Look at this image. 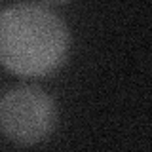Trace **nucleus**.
<instances>
[{"mask_svg": "<svg viewBox=\"0 0 152 152\" xmlns=\"http://www.w3.org/2000/svg\"><path fill=\"white\" fill-rule=\"evenodd\" d=\"M69 28L44 4H15L0 12V65L19 76H46L65 63Z\"/></svg>", "mask_w": 152, "mask_h": 152, "instance_id": "obj_1", "label": "nucleus"}, {"mask_svg": "<svg viewBox=\"0 0 152 152\" xmlns=\"http://www.w3.org/2000/svg\"><path fill=\"white\" fill-rule=\"evenodd\" d=\"M57 107L38 86L12 88L0 97V133L17 145H36L51 135Z\"/></svg>", "mask_w": 152, "mask_h": 152, "instance_id": "obj_2", "label": "nucleus"}]
</instances>
